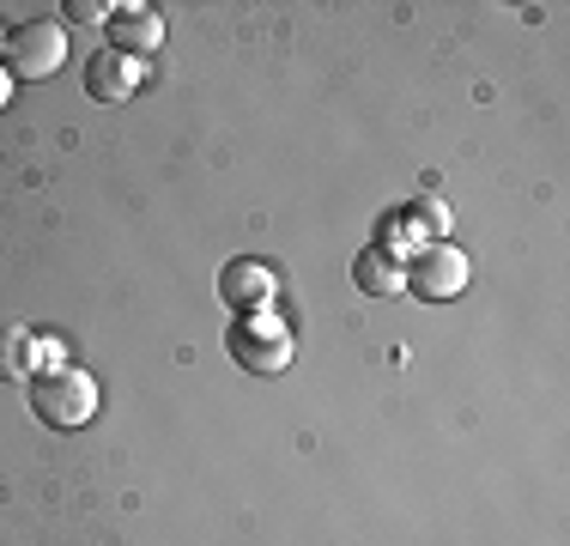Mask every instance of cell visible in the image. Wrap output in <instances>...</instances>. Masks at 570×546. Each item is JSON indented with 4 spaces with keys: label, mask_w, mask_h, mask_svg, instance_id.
<instances>
[{
    "label": "cell",
    "mask_w": 570,
    "mask_h": 546,
    "mask_svg": "<svg viewBox=\"0 0 570 546\" xmlns=\"http://www.w3.org/2000/svg\"><path fill=\"white\" fill-rule=\"evenodd\" d=\"M31 413L43 419V426H56V431L91 426V413H98V382H91L86 371H73V364L31 377Z\"/></svg>",
    "instance_id": "1"
},
{
    "label": "cell",
    "mask_w": 570,
    "mask_h": 546,
    "mask_svg": "<svg viewBox=\"0 0 570 546\" xmlns=\"http://www.w3.org/2000/svg\"><path fill=\"white\" fill-rule=\"evenodd\" d=\"M225 347H230V359H237L243 371L279 377L285 364H292V328L274 322V316H237L230 334H225Z\"/></svg>",
    "instance_id": "2"
},
{
    "label": "cell",
    "mask_w": 570,
    "mask_h": 546,
    "mask_svg": "<svg viewBox=\"0 0 570 546\" xmlns=\"http://www.w3.org/2000/svg\"><path fill=\"white\" fill-rule=\"evenodd\" d=\"M0 55H7L0 67H7L12 79H49L67 61V37H61V25L31 19V25H19V31L0 43Z\"/></svg>",
    "instance_id": "3"
},
{
    "label": "cell",
    "mask_w": 570,
    "mask_h": 546,
    "mask_svg": "<svg viewBox=\"0 0 570 546\" xmlns=\"http://www.w3.org/2000/svg\"><path fill=\"white\" fill-rule=\"evenodd\" d=\"M468 280H473V267H468V255L455 250V243H425V250L413 255V267H406V285H413L425 304H450V298L468 292Z\"/></svg>",
    "instance_id": "4"
},
{
    "label": "cell",
    "mask_w": 570,
    "mask_h": 546,
    "mask_svg": "<svg viewBox=\"0 0 570 546\" xmlns=\"http://www.w3.org/2000/svg\"><path fill=\"white\" fill-rule=\"evenodd\" d=\"M140 79H146V61H134V55H121V49H104L86 61V91L98 104H128L134 91H140Z\"/></svg>",
    "instance_id": "5"
},
{
    "label": "cell",
    "mask_w": 570,
    "mask_h": 546,
    "mask_svg": "<svg viewBox=\"0 0 570 546\" xmlns=\"http://www.w3.org/2000/svg\"><path fill=\"white\" fill-rule=\"evenodd\" d=\"M219 298L237 316H267V304H274V273H267L262 262H225V273H219Z\"/></svg>",
    "instance_id": "6"
},
{
    "label": "cell",
    "mask_w": 570,
    "mask_h": 546,
    "mask_svg": "<svg viewBox=\"0 0 570 546\" xmlns=\"http://www.w3.org/2000/svg\"><path fill=\"white\" fill-rule=\"evenodd\" d=\"M158 43H165V19L153 7H116L110 12V49L146 61V55H158Z\"/></svg>",
    "instance_id": "7"
},
{
    "label": "cell",
    "mask_w": 570,
    "mask_h": 546,
    "mask_svg": "<svg viewBox=\"0 0 570 546\" xmlns=\"http://www.w3.org/2000/svg\"><path fill=\"white\" fill-rule=\"evenodd\" d=\"M352 285H358L364 298H395L406 285V267L389 250H364L358 262H352Z\"/></svg>",
    "instance_id": "8"
},
{
    "label": "cell",
    "mask_w": 570,
    "mask_h": 546,
    "mask_svg": "<svg viewBox=\"0 0 570 546\" xmlns=\"http://www.w3.org/2000/svg\"><path fill=\"white\" fill-rule=\"evenodd\" d=\"M0 377L7 382L37 377V334H24V328H0Z\"/></svg>",
    "instance_id": "9"
},
{
    "label": "cell",
    "mask_w": 570,
    "mask_h": 546,
    "mask_svg": "<svg viewBox=\"0 0 570 546\" xmlns=\"http://www.w3.org/2000/svg\"><path fill=\"white\" fill-rule=\"evenodd\" d=\"M61 12H67V19H79V25H110L116 7H110V0H67Z\"/></svg>",
    "instance_id": "10"
},
{
    "label": "cell",
    "mask_w": 570,
    "mask_h": 546,
    "mask_svg": "<svg viewBox=\"0 0 570 546\" xmlns=\"http://www.w3.org/2000/svg\"><path fill=\"white\" fill-rule=\"evenodd\" d=\"M7 98H12V74L0 67V109H7Z\"/></svg>",
    "instance_id": "11"
}]
</instances>
